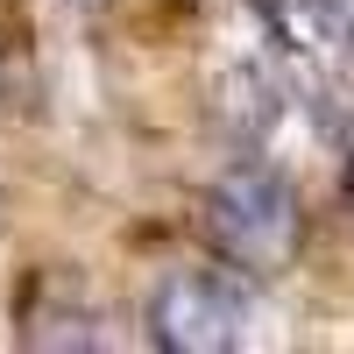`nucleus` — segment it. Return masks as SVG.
Instances as JSON below:
<instances>
[{
    "instance_id": "nucleus-1",
    "label": "nucleus",
    "mask_w": 354,
    "mask_h": 354,
    "mask_svg": "<svg viewBox=\"0 0 354 354\" xmlns=\"http://www.w3.org/2000/svg\"><path fill=\"white\" fill-rule=\"evenodd\" d=\"M205 234L234 270L277 277L298 255V192H290V177L270 163H234L205 198Z\"/></svg>"
},
{
    "instance_id": "nucleus-2",
    "label": "nucleus",
    "mask_w": 354,
    "mask_h": 354,
    "mask_svg": "<svg viewBox=\"0 0 354 354\" xmlns=\"http://www.w3.org/2000/svg\"><path fill=\"white\" fill-rule=\"evenodd\" d=\"M248 290L234 270H177L149 298V340L170 354H227L241 347Z\"/></svg>"
},
{
    "instance_id": "nucleus-3",
    "label": "nucleus",
    "mask_w": 354,
    "mask_h": 354,
    "mask_svg": "<svg viewBox=\"0 0 354 354\" xmlns=\"http://www.w3.org/2000/svg\"><path fill=\"white\" fill-rule=\"evenodd\" d=\"M298 21L326 50H354V0H298Z\"/></svg>"
}]
</instances>
